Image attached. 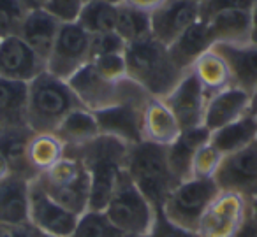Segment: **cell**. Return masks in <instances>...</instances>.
<instances>
[{
	"label": "cell",
	"instance_id": "32",
	"mask_svg": "<svg viewBox=\"0 0 257 237\" xmlns=\"http://www.w3.org/2000/svg\"><path fill=\"white\" fill-rule=\"evenodd\" d=\"M114 32H116L127 44L141 43V41L150 39L152 37L150 15L128 8V6H125V4H120L118 6Z\"/></svg>",
	"mask_w": 257,
	"mask_h": 237
},
{
	"label": "cell",
	"instance_id": "20",
	"mask_svg": "<svg viewBox=\"0 0 257 237\" xmlns=\"http://www.w3.org/2000/svg\"><path fill=\"white\" fill-rule=\"evenodd\" d=\"M180 134L182 127L164 100L150 97L143 107V141L168 148Z\"/></svg>",
	"mask_w": 257,
	"mask_h": 237
},
{
	"label": "cell",
	"instance_id": "46",
	"mask_svg": "<svg viewBox=\"0 0 257 237\" xmlns=\"http://www.w3.org/2000/svg\"><path fill=\"white\" fill-rule=\"evenodd\" d=\"M250 212H252V218H253V221L257 223V197L252 200V204H250Z\"/></svg>",
	"mask_w": 257,
	"mask_h": 237
},
{
	"label": "cell",
	"instance_id": "30",
	"mask_svg": "<svg viewBox=\"0 0 257 237\" xmlns=\"http://www.w3.org/2000/svg\"><path fill=\"white\" fill-rule=\"evenodd\" d=\"M29 155L30 167L37 177L48 169L55 165L65 155V144L57 137L55 132H34L29 141Z\"/></svg>",
	"mask_w": 257,
	"mask_h": 237
},
{
	"label": "cell",
	"instance_id": "42",
	"mask_svg": "<svg viewBox=\"0 0 257 237\" xmlns=\"http://www.w3.org/2000/svg\"><path fill=\"white\" fill-rule=\"evenodd\" d=\"M250 204H252V202H250ZM236 237H257V223L253 221L252 212H250L248 219H246V223L243 225V228L236 233Z\"/></svg>",
	"mask_w": 257,
	"mask_h": 237
},
{
	"label": "cell",
	"instance_id": "29",
	"mask_svg": "<svg viewBox=\"0 0 257 237\" xmlns=\"http://www.w3.org/2000/svg\"><path fill=\"white\" fill-rule=\"evenodd\" d=\"M55 134L64 142L65 148H74V146L86 144L88 141L95 139L100 132L95 114L86 107H78L64 118Z\"/></svg>",
	"mask_w": 257,
	"mask_h": 237
},
{
	"label": "cell",
	"instance_id": "33",
	"mask_svg": "<svg viewBox=\"0 0 257 237\" xmlns=\"http://www.w3.org/2000/svg\"><path fill=\"white\" fill-rule=\"evenodd\" d=\"M71 237H128L121 230H118L104 211L88 209L78 218Z\"/></svg>",
	"mask_w": 257,
	"mask_h": 237
},
{
	"label": "cell",
	"instance_id": "9",
	"mask_svg": "<svg viewBox=\"0 0 257 237\" xmlns=\"http://www.w3.org/2000/svg\"><path fill=\"white\" fill-rule=\"evenodd\" d=\"M92 62V36L76 22H62L57 41L46 62V71L69 81Z\"/></svg>",
	"mask_w": 257,
	"mask_h": 237
},
{
	"label": "cell",
	"instance_id": "26",
	"mask_svg": "<svg viewBox=\"0 0 257 237\" xmlns=\"http://www.w3.org/2000/svg\"><path fill=\"white\" fill-rule=\"evenodd\" d=\"M206 22L215 44L250 43V11L245 9L222 11L206 18Z\"/></svg>",
	"mask_w": 257,
	"mask_h": 237
},
{
	"label": "cell",
	"instance_id": "6",
	"mask_svg": "<svg viewBox=\"0 0 257 237\" xmlns=\"http://www.w3.org/2000/svg\"><path fill=\"white\" fill-rule=\"evenodd\" d=\"M109 221L128 237L150 235L157 219V209L128 177L127 170L121 174L116 188L102 209Z\"/></svg>",
	"mask_w": 257,
	"mask_h": 237
},
{
	"label": "cell",
	"instance_id": "43",
	"mask_svg": "<svg viewBox=\"0 0 257 237\" xmlns=\"http://www.w3.org/2000/svg\"><path fill=\"white\" fill-rule=\"evenodd\" d=\"M250 43L257 44V0L250 8Z\"/></svg>",
	"mask_w": 257,
	"mask_h": 237
},
{
	"label": "cell",
	"instance_id": "51",
	"mask_svg": "<svg viewBox=\"0 0 257 237\" xmlns=\"http://www.w3.org/2000/svg\"><path fill=\"white\" fill-rule=\"evenodd\" d=\"M190 2H196V4H201V2H203V0H190Z\"/></svg>",
	"mask_w": 257,
	"mask_h": 237
},
{
	"label": "cell",
	"instance_id": "34",
	"mask_svg": "<svg viewBox=\"0 0 257 237\" xmlns=\"http://www.w3.org/2000/svg\"><path fill=\"white\" fill-rule=\"evenodd\" d=\"M30 9L25 0H0V39L18 36Z\"/></svg>",
	"mask_w": 257,
	"mask_h": 237
},
{
	"label": "cell",
	"instance_id": "45",
	"mask_svg": "<svg viewBox=\"0 0 257 237\" xmlns=\"http://www.w3.org/2000/svg\"><path fill=\"white\" fill-rule=\"evenodd\" d=\"M0 237H13V228H11V226L0 225Z\"/></svg>",
	"mask_w": 257,
	"mask_h": 237
},
{
	"label": "cell",
	"instance_id": "22",
	"mask_svg": "<svg viewBox=\"0 0 257 237\" xmlns=\"http://www.w3.org/2000/svg\"><path fill=\"white\" fill-rule=\"evenodd\" d=\"M213 44L215 43H213V37H211L208 22L201 18L192 27H189L178 39L173 41L168 46V50L173 62L176 64V67L183 72H189L190 67L194 65V62L201 55L210 51L213 48Z\"/></svg>",
	"mask_w": 257,
	"mask_h": 237
},
{
	"label": "cell",
	"instance_id": "1",
	"mask_svg": "<svg viewBox=\"0 0 257 237\" xmlns=\"http://www.w3.org/2000/svg\"><path fill=\"white\" fill-rule=\"evenodd\" d=\"M128 146L111 135L99 134L86 144L65 148V153L78 156L90 179L88 209L102 211L125 172Z\"/></svg>",
	"mask_w": 257,
	"mask_h": 237
},
{
	"label": "cell",
	"instance_id": "10",
	"mask_svg": "<svg viewBox=\"0 0 257 237\" xmlns=\"http://www.w3.org/2000/svg\"><path fill=\"white\" fill-rule=\"evenodd\" d=\"M250 202L232 191H218L197 225V237H236L250 216Z\"/></svg>",
	"mask_w": 257,
	"mask_h": 237
},
{
	"label": "cell",
	"instance_id": "2",
	"mask_svg": "<svg viewBox=\"0 0 257 237\" xmlns=\"http://www.w3.org/2000/svg\"><path fill=\"white\" fill-rule=\"evenodd\" d=\"M127 76L150 97L164 99L187 72L180 71L169 55L168 46L154 37L127 44L125 50Z\"/></svg>",
	"mask_w": 257,
	"mask_h": 237
},
{
	"label": "cell",
	"instance_id": "40",
	"mask_svg": "<svg viewBox=\"0 0 257 237\" xmlns=\"http://www.w3.org/2000/svg\"><path fill=\"white\" fill-rule=\"evenodd\" d=\"M150 237H197V233L189 232V230H183V228H180V226L169 223L168 219L161 214V211H159Z\"/></svg>",
	"mask_w": 257,
	"mask_h": 237
},
{
	"label": "cell",
	"instance_id": "11",
	"mask_svg": "<svg viewBox=\"0 0 257 237\" xmlns=\"http://www.w3.org/2000/svg\"><path fill=\"white\" fill-rule=\"evenodd\" d=\"M213 179L220 191H232L253 200L257 197V141L225 155Z\"/></svg>",
	"mask_w": 257,
	"mask_h": 237
},
{
	"label": "cell",
	"instance_id": "25",
	"mask_svg": "<svg viewBox=\"0 0 257 237\" xmlns=\"http://www.w3.org/2000/svg\"><path fill=\"white\" fill-rule=\"evenodd\" d=\"M29 83L0 78V128L29 127Z\"/></svg>",
	"mask_w": 257,
	"mask_h": 237
},
{
	"label": "cell",
	"instance_id": "47",
	"mask_svg": "<svg viewBox=\"0 0 257 237\" xmlns=\"http://www.w3.org/2000/svg\"><path fill=\"white\" fill-rule=\"evenodd\" d=\"M255 111H257V90L252 95V113H255Z\"/></svg>",
	"mask_w": 257,
	"mask_h": 237
},
{
	"label": "cell",
	"instance_id": "39",
	"mask_svg": "<svg viewBox=\"0 0 257 237\" xmlns=\"http://www.w3.org/2000/svg\"><path fill=\"white\" fill-rule=\"evenodd\" d=\"M85 0H48L44 9L57 16L60 22H76Z\"/></svg>",
	"mask_w": 257,
	"mask_h": 237
},
{
	"label": "cell",
	"instance_id": "52",
	"mask_svg": "<svg viewBox=\"0 0 257 237\" xmlns=\"http://www.w3.org/2000/svg\"><path fill=\"white\" fill-rule=\"evenodd\" d=\"M41 237H57V235H46V233H43Z\"/></svg>",
	"mask_w": 257,
	"mask_h": 237
},
{
	"label": "cell",
	"instance_id": "31",
	"mask_svg": "<svg viewBox=\"0 0 257 237\" xmlns=\"http://www.w3.org/2000/svg\"><path fill=\"white\" fill-rule=\"evenodd\" d=\"M118 16V6L106 0H85L76 23L86 30L90 36L114 32Z\"/></svg>",
	"mask_w": 257,
	"mask_h": 237
},
{
	"label": "cell",
	"instance_id": "17",
	"mask_svg": "<svg viewBox=\"0 0 257 237\" xmlns=\"http://www.w3.org/2000/svg\"><path fill=\"white\" fill-rule=\"evenodd\" d=\"M252 111V95L231 86L208 99L203 125L210 132L222 128Z\"/></svg>",
	"mask_w": 257,
	"mask_h": 237
},
{
	"label": "cell",
	"instance_id": "28",
	"mask_svg": "<svg viewBox=\"0 0 257 237\" xmlns=\"http://www.w3.org/2000/svg\"><path fill=\"white\" fill-rule=\"evenodd\" d=\"M255 141H257V118L252 111L248 114H245V116H241L239 120L213 130L210 135V142L224 156L229 155V153L239 151V149L253 144Z\"/></svg>",
	"mask_w": 257,
	"mask_h": 237
},
{
	"label": "cell",
	"instance_id": "15",
	"mask_svg": "<svg viewBox=\"0 0 257 237\" xmlns=\"http://www.w3.org/2000/svg\"><path fill=\"white\" fill-rule=\"evenodd\" d=\"M178 120L182 130L201 127L204 121L208 97L192 72H187L180 83L162 99Z\"/></svg>",
	"mask_w": 257,
	"mask_h": 237
},
{
	"label": "cell",
	"instance_id": "36",
	"mask_svg": "<svg viewBox=\"0 0 257 237\" xmlns=\"http://www.w3.org/2000/svg\"><path fill=\"white\" fill-rule=\"evenodd\" d=\"M92 65L107 79L121 81L127 79V64H125V53L102 55V57L92 58Z\"/></svg>",
	"mask_w": 257,
	"mask_h": 237
},
{
	"label": "cell",
	"instance_id": "3",
	"mask_svg": "<svg viewBox=\"0 0 257 237\" xmlns=\"http://www.w3.org/2000/svg\"><path fill=\"white\" fill-rule=\"evenodd\" d=\"M125 170L138 190L161 211L169 191L178 184L168 162V148L141 141L128 146Z\"/></svg>",
	"mask_w": 257,
	"mask_h": 237
},
{
	"label": "cell",
	"instance_id": "23",
	"mask_svg": "<svg viewBox=\"0 0 257 237\" xmlns=\"http://www.w3.org/2000/svg\"><path fill=\"white\" fill-rule=\"evenodd\" d=\"M32 134L34 130L30 127L0 128V153L8 162L9 170L15 176L29 181L37 179V174L30 167L29 155H27Z\"/></svg>",
	"mask_w": 257,
	"mask_h": 237
},
{
	"label": "cell",
	"instance_id": "44",
	"mask_svg": "<svg viewBox=\"0 0 257 237\" xmlns=\"http://www.w3.org/2000/svg\"><path fill=\"white\" fill-rule=\"evenodd\" d=\"M11 174V170H9V165L8 162H6V158L2 156V153H0V181L6 179V177Z\"/></svg>",
	"mask_w": 257,
	"mask_h": 237
},
{
	"label": "cell",
	"instance_id": "50",
	"mask_svg": "<svg viewBox=\"0 0 257 237\" xmlns=\"http://www.w3.org/2000/svg\"><path fill=\"white\" fill-rule=\"evenodd\" d=\"M25 2L30 6V8H39V6H36V4H34V0H25Z\"/></svg>",
	"mask_w": 257,
	"mask_h": 237
},
{
	"label": "cell",
	"instance_id": "18",
	"mask_svg": "<svg viewBox=\"0 0 257 237\" xmlns=\"http://www.w3.org/2000/svg\"><path fill=\"white\" fill-rule=\"evenodd\" d=\"M231 72L232 86L253 95L257 90V44H215Z\"/></svg>",
	"mask_w": 257,
	"mask_h": 237
},
{
	"label": "cell",
	"instance_id": "13",
	"mask_svg": "<svg viewBox=\"0 0 257 237\" xmlns=\"http://www.w3.org/2000/svg\"><path fill=\"white\" fill-rule=\"evenodd\" d=\"M46 72V60L41 58L20 36L0 39V78L30 83Z\"/></svg>",
	"mask_w": 257,
	"mask_h": 237
},
{
	"label": "cell",
	"instance_id": "4",
	"mask_svg": "<svg viewBox=\"0 0 257 237\" xmlns=\"http://www.w3.org/2000/svg\"><path fill=\"white\" fill-rule=\"evenodd\" d=\"M85 107L69 81L43 72L29 83L27 123L34 132H55L71 111Z\"/></svg>",
	"mask_w": 257,
	"mask_h": 237
},
{
	"label": "cell",
	"instance_id": "8",
	"mask_svg": "<svg viewBox=\"0 0 257 237\" xmlns=\"http://www.w3.org/2000/svg\"><path fill=\"white\" fill-rule=\"evenodd\" d=\"M218 191L220 190L215 179L189 177L180 181L166 197L161 214L173 225L189 232H196L204 211L218 195Z\"/></svg>",
	"mask_w": 257,
	"mask_h": 237
},
{
	"label": "cell",
	"instance_id": "16",
	"mask_svg": "<svg viewBox=\"0 0 257 237\" xmlns=\"http://www.w3.org/2000/svg\"><path fill=\"white\" fill-rule=\"evenodd\" d=\"M199 20V4L190 0H168L164 6L150 15L152 37L164 46H169Z\"/></svg>",
	"mask_w": 257,
	"mask_h": 237
},
{
	"label": "cell",
	"instance_id": "53",
	"mask_svg": "<svg viewBox=\"0 0 257 237\" xmlns=\"http://www.w3.org/2000/svg\"><path fill=\"white\" fill-rule=\"evenodd\" d=\"M140 237H150V235H140Z\"/></svg>",
	"mask_w": 257,
	"mask_h": 237
},
{
	"label": "cell",
	"instance_id": "35",
	"mask_svg": "<svg viewBox=\"0 0 257 237\" xmlns=\"http://www.w3.org/2000/svg\"><path fill=\"white\" fill-rule=\"evenodd\" d=\"M222 158H224V155L208 141L206 144L201 146L196 151V155H194L192 167H190V177H197V179H213L218 167H220Z\"/></svg>",
	"mask_w": 257,
	"mask_h": 237
},
{
	"label": "cell",
	"instance_id": "14",
	"mask_svg": "<svg viewBox=\"0 0 257 237\" xmlns=\"http://www.w3.org/2000/svg\"><path fill=\"white\" fill-rule=\"evenodd\" d=\"M150 99V97H148ZM147 102H125L95 111L99 132L127 146L143 141V107Z\"/></svg>",
	"mask_w": 257,
	"mask_h": 237
},
{
	"label": "cell",
	"instance_id": "54",
	"mask_svg": "<svg viewBox=\"0 0 257 237\" xmlns=\"http://www.w3.org/2000/svg\"><path fill=\"white\" fill-rule=\"evenodd\" d=\"M253 114H255V118H257V111H255V113H253Z\"/></svg>",
	"mask_w": 257,
	"mask_h": 237
},
{
	"label": "cell",
	"instance_id": "12",
	"mask_svg": "<svg viewBox=\"0 0 257 237\" xmlns=\"http://www.w3.org/2000/svg\"><path fill=\"white\" fill-rule=\"evenodd\" d=\"M78 214L65 209L50 197L34 179L30 183V209L29 219L41 233L57 237H71Z\"/></svg>",
	"mask_w": 257,
	"mask_h": 237
},
{
	"label": "cell",
	"instance_id": "24",
	"mask_svg": "<svg viewBox=\"0 0 257 237\" xmlns=\"http://www.w3.org/2000/svg\"><path fill=\"white\" fill-rule=\"evenodd\" d=\"M211 132L204 125L189 130H182L180 137L168 146V162L171 167V172L175 179L185 181L190 177V167H192V158L196 151L210 141Z\"/></svg>",
	"mask_w": 257,
	"mask_h": 237
},
{
	"label": "cell",
	"instance_id": "5",
	"mask_svg": "<svg viewBox=\"0 0 257 237\" xmlns=\"http://www.w3.org/2000/svg\"><path fill=\"white\" fill-rule=\"evenodd\" d=\"M69 85L78 95L79 102L92 113L125 102H147L150 97L133 79L127 78L121 81H113L104 78L93 67L92 62L76 72L69 79Z\"/></svg>",
	"mask_w": 257,
	"mask_h": 237
},
{
	"label": "cell",
	"instance_id": "7",
	"mask_svg": "<svg viewBox=\"0 0 257 237\" xmlns=\"http://www.w3.org/2000/svg\"><path fill=\"white\" fill-rule=\"evenodd\" d=\"M37 184L65 209L81 216L88 211L90 179L78 156L65 153L51 169L37 177Z\"/></svg>",
	"mask_w": 257,
	"mask_h": 237
},
{
	"label": "cell",
	"instance_id": "48",
	"mask_svg": "<svg viewBox=\"0 0 257 237\" xmlns=\"http://www.w3.org/2000/svg\"><path fill=\"white\" fill-rule=\"evenodd\" d=\"M46 2H48V0H34V4L41 6V8H44V6H46Z\"/></svg>",
	"mask_w": 257,
	"mask_h": 237
},
{
	"label": "cell",
	"instance_id": "38",
	"mask_svg": "<svg viewBox=\"0 0 257 237\" xmlns=\"http://www.w3.org/2000/svg\"><path fill=\"white\" fill-rule=\"evenodd\" d=\"M255 0H203L199 4L201 18H210L222 11H232V9H245L250 11Z\"/></svg>",
	"mask_w": 257,
	"mask_h": 237
},
{
	"label": "cell",
	"instance_id": "19",
	"mask_svg": "<svg viewBox=\"0 0 257 237\" xmlns=\"http://www.w3.org/2000/svg\"><path fill=\"white\" fill-rule=\"evenodd\" d=\"M60 25H62V22L57 16H53L48 9L39 6V8H32L27 13L18 36L22 37L41 58H44V60L48 62V57H50L55 41H57Z\"/></svg>",
	"mask_w": 257,
	"mask_h": 237
},
{
	"label": "cell",
	"instance_id": "21",
	"mask_svg": "<svg viewBox=\"0 0 257 237\" xmlns=\"http://www.w3.org/2000/svg\"><path fill=\"white\" fill-rule=\"evenodd\" d=\"M30 183L15 174L0 181V225L16 226L30 221Z\"/></svg>",
	"mask_w": 257,
	"mask_h": 237
},
{
	"label": "cell",
	"instance_id": "27",
	"mask_svg": "<svg viewBox=\"0 0 257 237\" xmlns=\"http://www.w3.org/2000/svg\"><path fill=\"white\" fill-rule=\"evenodd\" d=\"M190 72L196 76V79L199 81L201 88H203L204 95L208 99L211 95H215V93L232 86L231 72H229L227 64H225V60L220 57V53L215 48H211L210 51L201 55L190 67Z\"/></svg>",
	"mask_w": 257,
	"mask_h": 237
},
{
	"label": "cell",
	"instance_id": "37",
	"mask_svg": "<svg viewBox=\"0 0 257 237\" xmlns=\"http://www.w3.org/2000/svg\"><path fill=\"white\" fill-rule=\"evenodd\" d=\"M125 50H127V43L116 32L92 36V58L102 57V55L125 53Z\"/></svg>",
	"mask_w": 257,
	"mask_h": 237
},
{
	"label": "cell",
	"instance_id": "49",
	"mask_svg": "<svg viewBox=\"0 0 257 237\" xmlns=\"http://www.w3.org/2000/svg\"><path fill=\"white\" fill-rule=\"evenodd\" d=\"M106 2H111V4H114V6H120L123 0H106Z\"/></svg>",
	"mask_w": 257,
	"mask_h": 237
},
{
	"label": "cell",
	"instance_id": "41",
	"mask_svg": "<svg viewBox=\"0 0 257 237\" xmlns=\"http://www.w3.org/2000/svg\"><path fill=\"white\" fill-rule=\"evenodd\" d=\"M168 0H123L121 4L128 6V8L138 9V11H143L147 15H152V13L157 11L161 6H164Z\"/></svg>",
	"mask_w": 257,
	"mask_h": 237
}]
</instances>
